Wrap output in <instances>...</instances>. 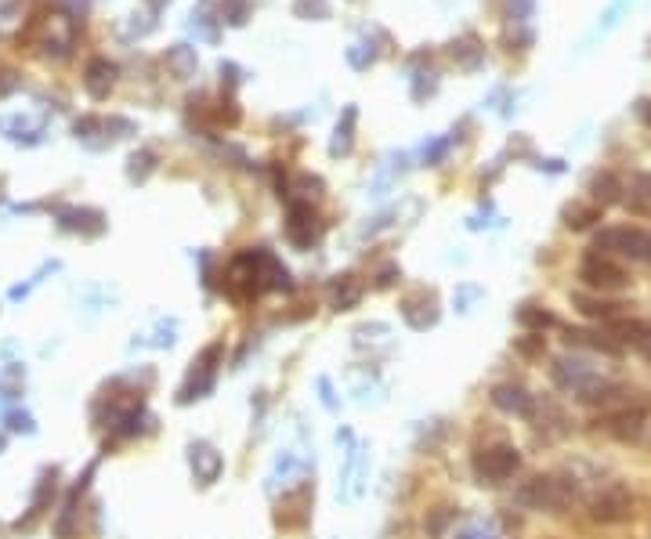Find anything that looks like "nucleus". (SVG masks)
Wrapping results in <instances>:
<instances>
[{
	"instance_id": "obj_1",
	"label": "nucleus",
	"mask_w": 651,
	"mask_h": 539,
	"mask_svg": "<svg viewBox=\"0 0 651 539\" xmlns=\"http://www.w3.org/2000/svg\"><path fill=\"white\" fill-rule=\"evenodd\" d=\"M579 496V485L572 474L550 471V474H532L529 482L518 489V503L529 511H547L561 514L565 507H572Z\"/></svg>"
},
{
	"instance_id": "obj_2",
	"label": "nucleus",
	"mask_w": 651,
	"mask_h": 539,
	"mask_svg": "<svg viewBox=\"0 0 651 539\" xmlns=\"http://www.w3.org/2000/svg\"><path fill=\"white\" fill-rule=\"evenodd\" d=\"M594 250L608 257H626L637 265H651V232L637 225H612L594 236Z\"/></svg>"
},
{
	"instance_id": "obj_3",
	"label": "nucleus",
	"mask_w": 651,
	"mask_h": 539,
	"mask_svg": "<svg viewBox=\"0 0 651 539\" xmlns=\"http://www.w3.org/2000/svg\"><path fill=\"white\" fill-rule=\"evenodd\" d=\"M579 283H583L590 294H612V290H623V286L630 283V275H626V268L619 265L615 257L590 250V254L579 261Z\"/></svg>"
},
{
	"instance_id": "obj_4",
	"label": "nucleus",
	"mask_w": 651,
	"mask_h": 539,
	"mask_svg": "<svg viewBox=\"0 0 651 539\" xmlns=\"http://www.w3.org/2000/svg\"><path fill=\"white\" fill-rule=\"evenodd\" d=\"M586 514H590V521H597V525H623L633 514V492L626 489L623 482L604 485V489H597L594 496L586 500Z\"/></svg>"
},
{
	"instance_id": "obj_5",
	"label": "nucleus",
	"mask_w": 651,
	"mask_h": 539,
	"mask_svg": "<svg viewBox=\"0 0 651 539\" xmlns=\"http://www.w3.org/2000/svg\"><path fill=\"white\" fill-rule=\"evenodd\" d=\"M518 467H521V453L507 442L485 445V449L474 453V474L489 485H503L507 478L518 474Z\"/></svg>"
},
{
	"instance_id": "obj_6",
	"label": "nucleus",
	"mask_w": 651,
	"mask_h": 539,
	"mask_svg": "<svg viewBox=\"0 0 651 539\" xmlns=\"http://www.w3.org/2000/svg\"><path fill=\"white\" fill-rule=\"evenodd\" d=\"M492 406L510 413V417H525V420L536 417V398L521 388V384H496L492 388Z\"/></svg>"
},
{
	"instance_id": "obj_7",
	"label": "nucleus",
	"mask_w": 651,
	"mask_h": 539,
	"mask_svg": "<svg viewBox=\"0 0 651 539\" xmlns=\"http://www.w3.org/2000/svg\"><path fill=\"white\" fill-rule=\"evenodd\" d=\"M116 62H109V58H91L87 62V69H84V91L95 102H105L109 98V91L116 87Z\"/></svg>"
},
{
	"instance_id": "obj_8",
	"label": "nucleus",
	"mask_w": 651,
	"mask_h": 539,
	"mask_svg": "<svg viewBox=\"0 0 651 539\" xmlns=\"http://www.w3.org/2000/svg\"><path fill=\"white\" fill-rule=\"evenodd\" d=\"M572 304H576L579 315H586V319H594V322H615L626 312V301H612V297H604V294H576Z\"/></svg>"
},
{
	"instance_id": "obj_9",
	"label": "nucleus",
	"mask_w": 651,
	"mask_h": 539,
	"mask_svg": "<svg viewBox=\"0 0 651 539\" xmlns=\"http://www.w3.org/2000/svg\"><path fill=\"white\" fill-rule=\"evenodd\" d=\"M58 225L66 228V232H84V236H98L105 228V221H102V214L98 210H76V207H69V210H62L58 214Z\"/></svg>"
},
{
	"instance_id": "obj_10",
	"label": "nucleus",
	"mask_w": 651,
	"mask_h": 539,
	"mask_svg": "<svg viewBox=\"0 0 651 539\" xmlns=\"http://www.w3.org/2000/svg\"><path fill=\"white\" fill-rule=\"evenodd\" d=\"M290 239L297 246H308L312 243V232H315V210L304 207V203H293L290 207Z\"/></svg>"
},
{
	"instance_id": "obj_11",
	"label": "nucleus",
	"mask_w": 651,
	"mask_h": 539,
	"mask_svg": "<svg viewBox=\"0 0 651 539\" xmlns=\"http://www.w3.org/2000/svg\"><path fill=\"white\" fill-rule=\"evenodd\" d=\"M568 344H576V348H590V351H601V355H623V344L615 341V337H601V333H586V330H568L565 333Z\"/></svg>"
},
{
	"instance_id": "obj_12",
	"label": "nucleus",
	"mask_w": 651,
	"mask_h": 539,
	"mask_svg": "<svg viewBox=\"0 0 651 539\" xmlns=\"http://www.w3.org/2000/svg\"><path fill=\"white\" fill-rule=\"evenodd\" d=\"M597 221H604V207H597V203H568L565 207V225L572 232H586Z\"/></svg>"
},
{
	"instance_id": "obj_13",
	"label": "nucleus",
	"mask_w": 651,
	"mask_h": 539,
	"mask_svg": "<svg viewBox=\"0 0 651 539\" xmlns=\"http://www.w3.org/2000/svg\"><path fill=\"white\" fill-rule=\"evenodd\" d=\"M163 62H167V69L178 76V80H189V76L196 73V66H199L196 48H189V44H174V48H167Z\"/></svg>"
},
{
	"instance_id": "obj_14",
	"label": "nucleus",
	"mask_w": 651,
	"mask_h": 539,
	"mask_svg": "<svg viewBox=\"0 0 651 539\" xmlns=\"http://www.w3.org/2000/svg\"><path fill=\"white\" fill-rule=\"evenodd\" d=\"M453 62L460 69H467V73H471V69H478L485 62V48H482V40L478 37H463V40H456L453 44Z\"/></svg>"
},
{
	"instance_id": "obj_15",
	"label": "nucleus",
	"mask_w": 651,
	"mask_h": 539,
	"mask_svg": "<svg viewBox=\"0 0 651 539\" xmlns=\"http://www.w3.org/2000/svg\"><path fill=\"white\" fill-rule=\"evenodd\" d=\"M554 312H547L543 304H521L518 308V326L525 333H543V330H550L554 326Z\"/></svg>"
},
{
	"instance_id": "obj_16",
	"label": "nucleus",
	"mask_w": 651,
	"mask_h": 539,
	"mask_svg": "<svg viewBox=\"0 0 651 539\" xmlns=\"http://www.w3.org/2000/svg\"><path fill=\"white\" fill-rule=\"evenodd\" d=\"M590 192H594L597 207H608V203H615V199L623 196V185H619V178H615V174H601V178H594Z\"/></svg>"
},
{
	"instance_id": "obj_17",
	"label": "nucleus",
	"mask_w": 651,
	"mask_h": 539,
	"mask_svg": "<svg viewBox=\"0 0 651 539\" xmlns=\"http://www.w3.org/2000/svg\"><path fill=\"white\" fill-rule=\"evenodd\" d=\"M152 167H156V152H149V149L131 152V160H127V178H131V181H145L152 174Z\"/></svg>"
},
{
	"instance_id": "obj_18",
	"label": "nucleus",
	"mask_w": 651,
	"mask_h": 539,
	"mask_svg": "<svg viewBox=\"0 0 651 539\" xmlns=\"http://www.w3.org/2000/svg\"><path fill=\"white\" fill-rule=\"evenodd\" d=\"M293 15L308 22H326L330 19V0H293Z\"/></svg>"
},
{
	"instance_id": "obj_19",
	"label": "nucleus",
	"mask_w": 651,
	"mask_h": 539,
	"mask_svg": "<svg viewBox=\"0 0 651 539\" xmlns=\"http://www.w3.org/2000/svg\"><path fill=\"white\" fill-rule=\"evenodd\" d=\"M0 131L8 134V138H15V142H37L40 131H29V123L22 120V116H4L0 120Z\"/></svg>"
},
{
	"instance_id": "obj_20",
	"label": "nucleus",
	"mask_w": 651,
	"mask_h": 539,
	"mask_svg": "<svg viewBox=\"0 0 651 539\" xmlns=\"http://www.w3.org/2000/svg\"><path fill=\"white\" fill-rule=\"evenodd\" d=\"M348 62L355 69H369L373 62H377V51H373V44H351V48H348Z\"/></svg>"
},
{
	"instance_id": "obj_21",
	"label": "nucleus",
	"mask_w": 651,
	"mask_h": 539,
	"mask_svg": "<svg viewBox=\"0 0 651 539\" xmlns=\"http://www.w3.org/2000/svg\"><path fill=\"white\" fill-rule=\"evenodd\" d=\"M514 351L525 355V359L543 355V333H525V337H518V341H514Z\"/></svg>"
},
{
	"instance_id": "obj_22",
	"label": "nucleus",
	"mask_w": 651,
	"mask_h": 539,
	"mask_svg": "<svg viewBox=\"0 0 651 539\" xmlns=\"http://www.w3.org/2000/svg\"><path fill=\"white\" fill-rule=\"evenodd\" d=\"M221 22H228V26H243V22H246V0H228L225 8H221Z\"/></svg>"
},
{
	"instance_id": "obj_23",
	"label": "nucleus",
	"mask_w": 651,
	"mask_h": 539,
	"mask_svg": "<svg viewBox=\"0 0 651 539\" xmlns=\"http://www.w3.org/2000/svg\"><path fill=\"white\" fill-rule=\"evenodd\" d=\"M351 123H355V109H348V113H344V127H337L333 152H351Z\"/></svg>"
},
{
	"instance_id": "obj_24",
	"label": "nucleus",
	"mask_w": 651,
	"mask_h": 539,
	"mask_svg": "<svg viewBox=\"0 0 651 539\" xmlns=\"http://www.w3.org/2000/svg\"><path fill=\"white\" fill-rule=\"evenodd\" d=\"M536 8V0H507V19L510 22H525Z\"/></svg>"
},
{
	"instance_id": "obj_25",
	"label": "nucleus",
	"mask_w": 651,
	"mask_h": 539,
	"mask_svg": "<svg viewBox=\"0 0 651 539\" xmlns=\"http://www.w3.org/2000/svg\"><path fill=\"white\" fill-rule=\"evenodd\" d=\"M19 87V73L15 69H0V98H8Z\"/></svg>"
},
{
	"instance_id": "obj_26",
	"label": "nucleus",
	"mask_w": 651,
	"mask_h": 539,
	"mask_svg": "<svg viewBox=\"0 0 651 539\" xmlns=\"http://www.w3.org/2000/svg\"><path fill=\"white\" fill-rule=\"evenodd\" d=\"M8 424H11V431H29V417L26 413H8Z\"/></svg>"
},
{
	"instance_id": "obj_27",
	"label": "nucleus",
	"mask_w": 651,
	"mask_h": 539,
	"mask_svg": "<svg viewBox=\"0 0 651 539\" xmlns=\"http://www.w3.org/2000/svg\"><path fill=\"white\" fill-rule=\"evenodd\" d=\"M637 116H641V123L651 131V98H644V102L637 105Z\"/></svg>"
},
{
	"instance_id": "obj_28",
	"label": "nucleus",
	"mask_w": 651,
	"mask_h": 539,
	"mask_svg": "<svg viewBox=\"0 0 651 539\" xmlns=\"http://www.w3.org/2000/svg\"><path fill=\"white\" fill-rule=\"evenodd\" d=\"M167 4H170V0H149V8H152V11H163Z\"/></svg>"
},
{
	"instance_id": "obj_29",
	"label": "nucleus",
	"mask_w": 651,
	"mask_h": 539,
	"mask_svg": "<svg viewBox=\"0 0 651 539\" xmlns=\"http://www.w3.org/2000/svg\"><path fill=\"white\" fill-rule=\"evenodd\" d=\"M641 355H644V362H648V366H651V344H648V348L641 351Z\"/></svg>"
}]
</instances>
